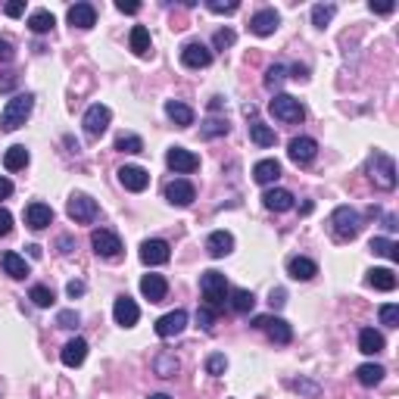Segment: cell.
<instances>
[{
  "instance_id": "obj_45",
  "label": "cell",
  "mask_w": 399,
  "mask_h": 399,
  "mask_svg": "<svg viewBox=\"0 0 399 399\" xmlns=\"http://www.w3.org/2000/svg\"><path fill=\"white\" fill-rule=\"evenodd\" d=\"M287 69L284 66H271L269 72H265V88L269 91H275V88H281V84H284V78H287Z\"/></svg>"
},
{
  "instance_id": "obj_34",
  "label": "cell",
  "mask_w": 399,
  "mask_h": 399,
  "mask_svg": "<svg viewBox=\"0 0 399 399\" xmlns=\"http://www.w3.org/2000/svg\"><path fill=\"white\" fill-rule=\"evenodd\" d=\"M178 368H181V362H178L172 352H159V356L153 358V372L159 374V378H175Z\"/></svg>"
},
{
  "instance_id": "obj_25",
  "label": "cell",
  "mask_w": 399,
  "mask_h": 399,
  "mask_svg": "<svg viewBox=\"0 0 399 399\" xmlns=\"http://www.w3.org/2000/svg\"><path fill=\"white\" fill-rule=\"evenodd\" d=\"M287 275H290L293 281H312V277L318 275V265L306 256H293L290 262H287Z\"/></svg>"
},
{
  "instance_id": "obj_22",
  "label": "cell",
  "mask_w": 399,
  "mask_h": 399,
  "mask_svg": "<svg viewBox=\"0 0 399 399\" xmlns=\"http://www.w3.org/2000/svg\"><path fill=\"white\" fill-rule=\"evenodd\" d=\"M25 222L32 231H44L50 222H54V209L47 203H28L25 209Z\"/></svg>"
},
{
  "instance_id": "obj_7",
  "label": "cell",
  "mask_w": 399,
  "mask_h": 399,
  "mask_svg": "<svg viewBox=\"0 0 399 399\" xmlns=\"http://www.w3.org/2000/svg\"><path fill=\"white\" fill-rule=\"evenodd\" d=\"M253 328H259V331H265L271 337V343H290L293 340V328L287 325L284 318H275V315H256L253 318Z\"/></svg>"
},
{
  "instance_id": "obj_50",
  "label": "cell",
  "mask_w": 399,
  "mask_h": 399,
  "mask_svg": "<svg viewBox=\"0 0 399 399\" xmlns=\"http://www.w3.org/2000/svg\"><path fill=\"white\" fill-rule=\"evenodd\" d=\"M16 84H19V75H16V72H3V75H0V91H3V94H7V91H13Z\"/></svg>"
},
{
  "instance_id": "obj_47",
  "label": "cell",
  "mask_w": 399,
  "mask_h": 399,
  "mask_svg": "<svg viewBox=\"0 0 399 399\" xmlns=\"http://www.w3.org/2000/svg\"><path fill=\"white\" fill-rule=\"evenodd\" d=\"M237 41V34L231 32V28H218L216 34H212V44H216V50H225V47H231V44Z\"/></svg>"
},
{
  "instance_id": "obj_46",
  "label": "cell",
  "mask_w": 399,
  "mask_h": 399,
  "mask_svg": "<svg viewBox=\"0 0 399 399\" xmlns=\"http://www.w3.org/2000/svg\"><path fill=\"white\" fill-rule=\"evenodd\" d=\"M380 325H387V328H396L399 325V306L396 303L380 306Z\"/></svg>"
},
{
  "instance_id": "obj_1",
  "label": "cell",
  "mask_w": 399,
  "mask_h": 399,
  "mask_svg": "<svg viewBox=\"0 0 399 399\" xmlns=\"http://www.w3.org/2000/svg\"><path fill=\"white\" fill-rule=\"evenodd\" d=\"M34 109V94H16L0 113V131H16L25 125V119Z\"/></svg>"
},
{
  "instance_id": "obj_31",
  "label": "cell",
  "mask_w": 399,
  "mask_h": 399,
  "mask_svg": "<svg viewBox=\"0 0 399 399\" xmlns=\"http://www.w3.org/2000/svg\"><path fill=\"white\" fill-rule=\"evenodd\" d=\"M384 365H374V362H365V365H358L356 368V378L362 387H378L380 380H384Z\"/></svg>"
},
{
  "instance_id": "obj_55",
  "label": "cell",
  "mask_w": 399,
  "mask_h": 399,
  "mask_svg": "<svg viewBox=\"0 0 399 399\" xmlns=\"http://www.w3.org/2000/svg\"><path fill=\"white\" fill-rule=\"evenodd\" d=\"M66 293H69V297H82V293H84V281H69V287H66Z\"/></svg>"
},
{
  "instance_id": "obj_29",
  "label": "cell",
  "mask_w": 399,
  "mask_h": 399,
  "mask_svg": "<svg viewBox=\"0 0 399 399\" xmlns=\"http://www.w3.org/2000/svg\"><path fill=\"white\" fill-rule=\"evenodd\" d=\"M384 334L374 331V328H365V331L358 334V352H365V356H374V352H384Z\"/></svg>"
},
{
  "instance_id": "obj_43",
  "label": "cell",
  "mask_w": 399,
  "mask_h": 399,
  "mask_svg": "<svg viewBox=\"0 0 399 399\" xmlns=\"http://www.w3.org/2000/svg\"><path fill=\"white\" fill-rule=\"evenodd\" d=\"M216 318H218V312L209 309V306H200V309H196V325L203 328V331H212V328H216Z\"/></svg>"
},
{
  "instance_id": "obj_13",
  "label": "cell",
  "mask_w": 399,
  "mask_h": 399,
  "mask_svg": "<svg viewBox=\"0 0 399 399\" xmlns=\"http://www.w3.org/2000/svg\"><path fill=\"white\" fill-rule=\"evenodd\" d=\"M184 328H187V312H184V309H175V312H169V315H163L159 321H156V334H159L163 340L181 334Z\"/></svg>"
},
{
  "instance_id": "obj_32",
  "label": "cell",
  "mask_w": 399,
  "mask_h": 399,
  "mask_svg": "<svg viewBox=\"0 0 399 399\" xmlns=\"http://www.w3.org/2000/svg\"><path fill=\"white\" fill-rule=\"evenodd\" d=\"M368 250H372L374 256L390 259V262H396V259H399V244H396V240H390V237H372Z\"/></svg>"
},
{
  "instance_id": "obj_49",
  "label": "cell",
  "mask_w": 399,
  "mask_h": 399,
  "mask_svg": "<svg viewBox=\"0 0 399 399\" xmlns=\"http://www.w3.org/2000/svg\"><path fill=\"white\" fill-rule=\"evenodd\" d=\"M206 7H209L212 13H237V7H240V3H234V0H231V3H222V0H209Z\"/></svg>"
},
{
  "instance_id": "obj_57",
  "label": "cell",
  "mask_w": 399,
  "mask_h": 399,
  "mask_svg": "<svg viewBox=\"0 0 399 399\" xmlns=\"http://www.w3.org/2000/svg\"><path fill=\"white\" fill-rule=\"evenodd\" d=\"M10 194H13V181H10V178H3V175H0V200H7Z\"/></svg>"
},
{
  "instance_id": "obj_14",
  "label": "cell",
  "mask_w": 399,
  "mask_h": 399,
  "mask_svg": "<svg viewBox=\"0 0 399 399\" xmlns=\"http://www.w3.org/2000/svg\"><path fill=\"white\" fill-rule=\"evenodd\" d=\"M119 181H122L125 190L141 194V190H147L150 175H147V169H141V166H122V169H119Z\"/></svg>"
},
{
  "instance_id": "obj_59",
  "label": "cell",
  "mask_w": 399,
  "mask_h": 399,
  "mask_svg": "<svg viewBox=\"0 0 399 399\" xmlns=\"http://www.w3.org/2000/svg\"><path fill=\"white\" fill-rule=\"evenodd\" d=\"M222 106H225V97H212V100H209V109H212V113H218Z\"/></svg>"
},
{
  "instance_id": "obj_44",
  "label": "cell",
  "mask_w": 399,
  "mask_h": 399,
  "mask_svg": "<svg viewBox=\"0 0 399 399\" xmlns=\"http://www.w3.org/2000/svg\"><path fill=\"white\" fill-rule=\"evenodd\" d=\"M225 368H228V358H225L222 352H212V356L206 358V372H209L212 378H222Z\"/></svg>"
},
{
  "instance_id": "obj_56",
  "label": "cell",
  "mask_w": 399,
  "mask_h": 399,
  "mask_svg": "<svg viewBox=\"0 0 399 399\" xmlns=\"http://www.w3.org/2000/svg\"><path fill=\"white\" fill-rule=\"evenodd\" d=\"M368 10H372V13L387 16V13H393V10H396V3H368Z\"/></svg>"
},
{
  "instance_id": "obj_60",
  "label": "cell",
  "mask_w": 399,
  "mask_h": 399,
  "mask_svg": "<svg viewBox=\"0 0 399 399\" xmlns=\"http://www.w3.org/2000/svg\"><path fill=\"white\" fill-rule=\"evenodd\" d=\"M28 256H32V259H41V256H44V250H41L38 244H32V247H28Z\"/></svg>"
},
{
  "instance_id": "obj_30",
  "label": "cell",
  "mask_w": 399,
  "mask_h": 399,
  "mask_svg": "<svg viewBox=\"0 0 399 399\" xmlns=\"http://www.w3.org/2000/svg\"><path fill=\"white\" fill-rule=\"evenodd\" d=\"M0 265H3V271H7L10 277H16V281H22V277L28 275V262L13 250H7L3 256H0Z\"/></svg>"
},
{
  "instance_id": "obj_35",
  "label": "cell",
  "mask_w": 399,
  "mask_h": 399,
  "mask_svg": "<svg viewBox=\"0 0 399 399\" xmlns=\"http://www.w3.org/2000/svg\"><path fill=\"white\" fill-rule=\"evenodd\" d=\"M131 50H135L137 56H150V47H153V41H150V32L144 25H135L131 28V38H128Z\"/></svg>"
},
{
  "instance_id": "obj_3",
  "label": "cell",
  "mask_w": 399,
  "mask_h": 399,
  "mask_svg": "<svg viewBox=\"0 0 399 399\" xmlns=\"http://www.w3.org/2000/svg\"><path fill=\"white\" fill-rule=\"evenodd\" d=\"M358 231H362V216L352 206H337L331 212V234L337 240H356Z\"/></svg>"
},
{
  "instance_id": "obj_26",
  "label": "cell",
  "mask_w": 399,
  "mask_h": 399,
  "mask_svg": "<svg viewBox=\"0 0 399 399\" xmlns=\"http://www.w3.org/2000/svg\"><path fill=\"white\" fill-rule=\"evenodd\" d=\"M166 115H169L178 128H190V125H194V109H190L187 103H181V100L166 103Z\"/></svg>"
},
{
  "instance_id": "obj_28",
  "label": "cell",
  "mask_w": 399,
  "mask_h": 399,
  "mask_svg": "<svg viewBox=\"0 0 399 399\" xmlns=\"http://www.w3.org/2000/svg\"><path fill=\"white\" fill-rule=\"evenodd\" d=\"M365 281H368V287H374V290H384V293L396 290V275H393V269H372Z\"/></svg>"
},
{
  "instance_id": "obj_39",
  "label": "cell",
  "mask_w": 399,
  "mask_h": 399,
  "mask_svg": "<svg viewBox=\"0 0 399 399\" xmlns=\"http://www.w3.org/2000/svg\"><path fill=\"white\" fill-rule=\"evenodd\" d=\"M334 13H337V7H334V3H315V7H312V25L325 28L328 22L334 19Z\"/></svg>"
},
{
  "instance_id": "obj_36",
  "label": "cell",
  "mask_w": 399,
  "mask_h": 399,
  "mask_svg": "<svg viewBox=\"0 0 399 399\" xmlns=\"http://www.w3.org/2000/svg\"><path fill=\"white\" fill-rule=\"evenodd\" d=\"M54 25H56V19L50 10H34V13L28 16V28H32L34 34H47Z\"/></svg>"
},
{
  "instance_id": "obj_12",
  "label": "cell",
  "mask_w": 399,
  "mask_h": 399,
  "mask_svg": "<svg viewBox=\"0 0 399 399\" xmlns=\"http://www.w3.org/2000/svg\"><path fill=\"white\" fill-rule=\"evenodd\" d=\"M181 62L187 69H206L212 62V50L206 47V44H200V41H190V44H184V47H181Z\"/></svg>"
},
{
  "instance_id": "obj_40",
  "label": "cell",
  "mask_w": 399,
  "mask_h": 399,
  "mask_svg": "<svg viewBox=\"0 0 399 399\" xmlns=\"http://www.w3.org/2000/svg\"><path fill=\"white\" fill-rule=\"evenodd\" d=\"M115 150L119 153H144V141L137 135H119L115 137Z\"/></svg>"
},
{
  "instance_id": "obj_19",
  "label": "cell",
  "mask_w": 399,
  "mask_h": 399,
  "mask_svg": "<svg viewBox=\"0 0 399 399\" xmlns=\"http://www.w3.org/2000/svg\"><path fill=\"white\" fill-rule=\"evenodd\" d=\"M262 206L269 212H287V209H293V194L284 187H271L262 194Z\"/></svg>"
},
{
  "instance_id": "obj_10",
  "label": "cell",
  "mask_w": 399,
  "mask_h": 399,
  "mask_svg": "<svg viewBox=\"0 0 399 399\" xmlns=\"http://www.w3.org/2000/svg\"><path fill=\"white\" fill-rule=\"evenodd\" d=\"M166 200H169L172 206H190L196 200V190L187 178H175V181L166 184Z\"/></svg>"
},
{
  "instance_id": "obj_27",
  "label": "cell",
  "mask_w": 399,
  "mask_h": 399,
  "mask_svg": "<svg viewBox=\"0 0 399 399\" xmlns=\"http://www.w3.org/2000/svg\"><path fill=\"white\" fill-rule=\"evenodd\" d=\"M253 178H256L259 184H275L277 178H281V163H277V159H259V163L253 166Z\"/></svg>"
},
{
  "instance_id": "obj_23",
  "label": "cell",
  "mask_w": 399,
  "mask_h": 399,
  "mask_svg": "<svg viewBox=\"0 0 399 399\" xmlns=\"http://www.w3.org/2000/svg\"><path fill=\"white\" fill-rule=\"evenodd\" d=\"M94 22H97L94 3H75V7H69V25L72 28H94Z\"/></svg>"
},
{
  "instance_id": "obj_61",
  "label": "cell",
  "mask_w": 399,
  "mask_h": 399,
  "mask_svg": "<svg viewBox=\"0 0 399 399\" xmlns=\"http://www.w3.org/2000/svg\"><path fill=\"white\" fill-rule=\"evenodd\" d=\"M60 247H62V253H72V250H69V247H72V240H69V237H60Z\"/></svg>"
},
{
  "instance_id": "obj_6",
  "label": "cell",
  "mask_w": 399,
  "mask_h": 399,
  "mask_svg": "<svg viewBox=\"0 0 399 399\" xmlns=\"http://www.w3.org/2000/svg\"><path fill=\"white\" fill-rule=\"evenodd\" d=\"M69 218H72L75 225H91L97 216H100V206H97L94 196L88 194H72L69 196V206H66Z\"/></svg>"
},
{
  "instance_id": "obj_38",
  "label": "cell",
  "mask_w": 399,
  "mask_h": 399,
  "mask_svg": "<svg viewBox=\"0 0 399 399\" xmlns=\"http://www.w3.org/2000/svg\"><path fill=\"white\" fill-rule=\"evenodd\" d=\"M250 141L256 144V147H275L277 137L265 122H250Z\"/></svg>"
},
{
  "instance_id": "obj_2",
  "label": "cell",
  "mask_w": 399,
  "mask_h": 399,
  "mask_svg": "<svg viewBox=\"0 0 399 399\" xmlns=\"http://www.w3.org/2000/svg\"><path fill=\"white\" fill-rule=\"evenodd\" d=\"M200 290H203V299H206L203 306H209V309H216V312L225 309V303H228V281H225L222 271H216V269L203 271Z\"/></svg>"
},
{
  "instance_id": "obj_18",
  "label": "cell",
  "mask_w": 399,
  "mask_h": 399,
  "mask_svg": "<svg viewBox=\"0 0 399 399\" xmlns=\"http://www.w3.org/2000/svg\"><path fill=\"white\" fill-rule=\"evenodd\" d=\"M277 25H281V16H277L275 10H259V13L250 19V32L256 34V38H269V34H275Z\"/></svg>"
},
{
  "instance_id": "obj_4",
  "label": "cell",
  "mask_w": 399,
  "mask_h": 399,
  "mask_svg": "<svg viewBox=\"0 0 399 399\" xmlns=\"http://www.w3.org/2000/svg\"><path fill=\"white\" fill-rule=\"evenodd\" d=\"M368 175H372L374 187H380V190L396 187V163L387 153H380V150H374V156L368 159Z\"/></svg>"
},
{
  "instance_id": "obj_8",
  "label": "cell",
  "mask_w": 399,
  "mask_h": 399,
  "mask_svg": "<svg viewBox=\"0 0 399 399\" xmlns=\"http://www.w3.org/2000/svg\"><path fill=\"white\" fill-rule=\"evenodd\" d=\"M91 247H94V253L100 259L122 256V240H119V234H113V231H106V228H97L94 234H91Z\"/></svg>"
},
{
  "instance_id": "obj_17",
  "label": "cell",
  "mask_w": 399,
  "mask_h": 399,
  "mask_svg": "<svg viewBox=\"0 0 399 399\" xmlns=\"http://www.w3.org/2000/svg\"><path fill=\"white\" fill-rule=\"evenodd\" d=\"M169 244L166 240H144L141 244V262L144 265H166L169 262Z\"/></svg>"
},
{
  "instance_id": "obj_9",
  "label": "cell",
  "mask_w": 399,
  "mask_h": 399,
  "mask_svg": "<svg viewBox=\"0 0 399 399\" xmlns=\"http://www.w3.org/2000/svg\"><path fill=\"white\" fill-rule=\"evenodd\" d=\"M109 119H113L109 106H103V103H94V106H88V113H84V119H82L84 135H88V137H100L103 131L109 128Z\"/></svg>"
},
{
  "instance_id": "obj_24",
  "label": "cell",
  "mask_w": 399,
  "mask_h": 399,
  "mask_svg": "<svg viewBox=\"0 0 399 399\" xmlns=\"http://www.w3.org/2000/svg\"><path fill=\"white\" fill-rule=\"evenodd\" d=\"M62 365H69V368H78L88 358V343H84L82 337H75V340H69L66 346H62Z\"/></svg>"
},
{
  "instance_id": "obj_54",
  "label": "cell",
  "mask_w": 399,
  "mask_h": 399,
  "mask_svg": "<svg viewBox=\"0 0 399 399\" xmlns=\"http://www.w3.org/2000/svg\"><path fill=\"white\" fill-rule=\"evenodd\" d=\"M22 13H25V3H22V0H13V3H7V16H13V19H19Z\"/></svg>"
},
{
  "instance_id": "obj_52",
  "label": "cell",
  "mask_w": 399,
  "mask_h": 399,
  "mask_svg": "<svg viewBox=\"0 0 399 399\" xmlns=\"http://www.w3.org/2000/svg\"><path fill=\"white\" fill-rule=\"evenodd\" d=\"M13 56H16L13 44H10V41H3V38H0V62H13Z\"/></svg>"
},
{
  "instance_id": "obj_62",
  "label": "cell",
  "mask_w": 399,
  "mask_h": 399,
  "mask_svg": "<svg viewBox=\"0 0 399 399\" xmlns=\"http://www.w3.org/2000/svg\"><path fill=\"white\" fill-rule=\"evenodd\" d=\"M147 399H172V396H166V393H153V396H147Z\"/></svg>"
},
{
  "instance_id": "obj_58",
  "label": "cell",
  "mask_w": 399,
  "mask_h": 399,
  "mask_svg": "<svg viewBox=\"0 0 399 399\" xmlns=\"http://www.w3.org/2000/svg\"><path fill=\"white\" fill-rule=\"evenodd\" d=\"M269 303H271V306H284V303H287V293H284V290H281V287H277V290H271Z\"/></svg>"
},
{
  "instance_id": "obj_16",
  "label": "cell",
  "mask_w": 399,
  "mask_h": 399,
  "mask_svg": "<svg viewBox=\"0 0 399 399\" xmlns=\"http://www.w3.org/2000/svg\"><path fill=\"white\" fill-rule=\"evenodd\" d=\"M166 163H169V169H175V172H196L200 169V156L190 153V150H184V147H172L169 153H166Z\"/></svg>"
},
{
  "instance_id": "obj_51",
  "label": "cell",
  "mask_w": 399,
  "mask_h": 399,
  "mask_svg": "<svg viewBox=\"0 0 399 399\" xmlns=\"http://www.w3.org/2000/svg\"><path fill=\"white\" fill-rule=\"evenodd\" d=\"M10 231H13V216H10V209L0 206V237H7Z\"/></svg>"
},
{
  "instance_id": "obj_15",
  "label": "cell",
  "mask_w": 399,
  "mask_h": 399,
  "mask_svg": "<svg viewBox=\"0 0 399 399\" xmlns=\"http://www.w3.org/2000/svg\"><path fill=\"white\" fill-rule=\"evenodd\" d=\"M113 318H115V325L135 328L137 318H141V309H137V303L131 297H119V299H115V306H113Z\"/></svg>"
},
{
  "instance_id": "obj_42",
  "label": "cell",
  "mask_w": 399,
  "mask_h": 399,
  "mask_svg": "<svg viewBox=\"0 0 399 399\" xmlns=\"http://www.w3.org/2000/svg\"><path fill=\"white\" fill-rule=\"evenodd\" d=\"M28 299H32L38 309H47V306H54V290H50V287H44V284H34L32 293H28Z\"/></svg>"
},
{
  "instance_id": "obj_37",
  "label": "cell",
  "mask_w": 399,
  "mask_h": 399,
  "mask_svg": "<svg viewBox=\"0 0 399 399\" xmlns=\"http://www.w3.org/2000/svg\"><path fill=\"white\" fill-rule=\"evenodd\" d=\"M253 306H256V297H253L250 290H244V287L231 290V309H234L237 315H247V312H253Z\"/></svg>"
},
{
  "instance_id": "obj_5",
  "label": "cell",
  "mask_w": 399,
  "mask_h": 399,
  "mask_svg": "<svg viewBox=\"0 0 399 399\" xmlns=\"http://www.w3.org/2000/svg\"><path fill=\"white\" fill-rule=\"evenodd\" d=\"M269 109H271L275 119H281V122H287V125L303 122V119H306L303 103H299L297 97H290V94H275V97H271V103H269Z\"/></svg>"
},
{
  "instance_id": "obj_11",
  "label": "cell",
  "mask_w": 399,
  "mask_h": 399,
  "mask_svg": "<svg viewBox=\"0 0 399 399\" xmlns=\"http://www.w3.org/2000/svg\"><path fill=\"white\" fill-rule=\"evenodd\" d=\"M287 156H290V163H297V166H309L318 156V144L312 141V137H293V141L287 144Z\"/></svg>"
},
{
  "instance_id": "obj_41",
  "label": "cell",
  "mask_w": 399,
  "mask_h": 399,
  "mask_svg": "<svg viewBox=\"0 0 399 399\" xmlns=\"http://www.w3.org/2000/svg\"><path fill=\"white\" fill-rule=\"evenodd\" d=\"M200 135L203 137H222V135H228V122L218 119V115H209V119L203 122V128H200Z\"/></svg>"
},
{
  "instance_id": "obj_20",
  "label": "cell",
  "mask_w": 399,
  "mask_h": 399,
  "mask_svg": "<svg viewBox=\"0 0 399 399\" xmlns=\"http://www.w3.org/2000/svg\"><path fill=\"white\" fill-rule=\"evenodd\" d=\"M206 250H209L212 259L228 256V253L234 250V234H231V231H212V234L206 237Z\"/></svg>"
},
{
  "instance_id": "obj_21",
  "label": "cell",
  "mask_w": 399,
  "mask_h": 399,
  "mask_svg": "<svg viewBox=\"0 0 399 399\" xmlns=\"http://www.w3.org/2000/svg\"><path fill=\"white\" fill-rule=\"evenodd\" d=\"M141 293L150 299V303H163L166 293H169V284H166L163 275H144L141 277Z\"/></svg>"
},
{
  "instance_id": "obj_33",
  "label": "cell",
  "mask_w": 399,
  "mask_h": 399,
  "mask_svg": "<svg viewBox=\"0 0 399 399\" xmlns=\"http://www.w3.org/2000/svg\"><path fill=\"white\" fill-rule=\"evenodd\" d=\"M28 159H32V153H28L22 144H16V147H10L7 153H3V166H7V172H19L28 166Z\"/></svg>"
},
{
  "instance_id": "obj_53",
  "label": "cell",
  "mask_w": 399,
  "mask_h": 399,
  "mask_svg": "<svg viewBox=\"0 0 399 399\" xmlns=\"http://www.w3.org/2000/svg\"><path fill=\"white\" fill-rule=\"evenodd\" d=\"M115 10H119V13H128V16H135L137 10H141V3H135V0H119V3H115Z\"/></svg>"
},
{
  "instance_id": "obj_48",
  "label": "cell",
  "mask_w": 399,
  "mask_h": 399,
  "mask_svg": "<svg viewBox=\"0 0 399 399\" xmlns=\"http://www.w3.org/2000/svg\"><path fill=\"white\" fill-rule=\"evenodd\" d=\"M56 325H60V328H78V312L62 309L60 315H56Z\"/></svg>"
}]
</instances>
